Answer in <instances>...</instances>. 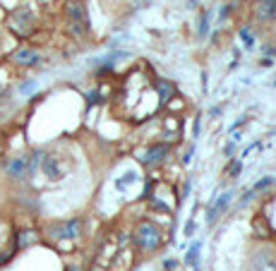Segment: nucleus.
<instances>
[{
	"mask_svg": "<svg viewBox=\"0 0 276 271\" xmlns=\"http://www.w3.org/2000/svg\"><path fill=\"white\" fill-rule=\"evenodd\" d=\"M159 94H161V101H171V96L176 94V89H173L171 82H161L159 84Z\"/></svg>",
	"mask_w": 276,
	"mask_h": 271,
	"instance_id": "obj_11",
	"label": "nucleus"
},
{
	"mask_svg": "<svg viewBox=\"0 0 276 271\" xmlns=\"http://www.w3.org/2000/svg\"><path fill=\"white\" fill-rule=\"evenodd\" d=\"M228 12H231V8H221V12H219L221 20H223V17H228Z\"/></svg>",
	"mask_w": 276,
	"mask_h": 271,
	"instance_id": "obj_20",
	"label": "nucleus"
},
{
	"mask_svg": "<svg viewBox=\"0 0 276 271\" xmlns=\"http://www.w3.org/2000/svg\"><path fill=\"white\" fill-rule=\"evenodd\" d=\"M166 156H168V147H166V144H156V147H152V149L147 152L144 163H147V166H154V163L164 161Z\"/></svg>",
	"mask_w": 276,
	"mask_h": 271,
	"instance_id": "obj_8",
	"label": "nucleus"
},
{
	"mask_svg": "<svg viewBox=\"0 0 276 271\" xmlns=\"http://www.w3.org/2000/svg\"><path fill=\"white\" fill-rule=\"evenodd\" d=\"M240 168H243V163H233V166H231V175H238V173H240Z\"/></svg>",
	"mask_w": 276,
	"mask_h": 271,
	"instance_id": "obj_18",
	"label": "nucleus"
},
{
	"mask_svg": "<svg viewBox=\"0 0 276 271\" xmlns=\"http://www.w3.org/2000/svg\"><path fill=\"white\" fill-rule=\"evenodd\" d=\"M257 15H259V20H264V22L274 20L276 17V0H262L259 8H257Z\"/></svg>",
	"mask_w": 276,
	"mask_h": 271,
	"instance_id": "obj_10",
	"label": "nucleus"
},
{
	"mask_svg": "<svg viewBox=\"0 0 276 271\" xmlns=\"http://www.w3.org/2000/svg\"><path fill=\"white\" fill-rule=\"evenodd\" d=\"M8 173L12 178H27V175H32V159L29 156H15L10 163H8Z\"/></svg>",
	"mask_w": 276,
	"mask_h": 271,
	"instance_id": "obj_5",
	"label": "nucleus"
},
{
	"mask_svg": "<svg viewBox=\"0 0 276 271\" xmlns=\"http://www.w3.org/2000/svg\"><path fill=\"white\" fill-rule=\"evenodd\" d=\"M197 257H199V242H195V245L190 247V252H188V261H190V264H195Z\"/></svg>",
	"mask_w": 276,
	"mask_h": 271,
	"instance_id": "obj_16",
	"label": "nucleus"
},
{
	"mask_svg": "<svg viewBox=\"0 0 276 271\" xmlns=\"http://www.w3.org/2000/svg\"><path fill=\"white\" fill-rule=\"evenodd\" d=\"M231 199H233V195H231V192H223V195H221L219 199L214 202V206H211V209H209V216H207V221H209V223H214V221H216V218H219L221 214H223V211L228 209V204H231Z\"/></svg>",
	"mask_w": 276,
	"mask_h": 271,
	"instance_id": "obj_6",
	"label": "nucleus"
},
{
	"mask_svg": "<svg viewBox=\"0 0 276 271\" xmlns=\"http://www.w3.org/2000/svg\"><path fill=\"white\" fill-rule=\"evenodd\" d=\"M274 185V178H262L259 183L252 187V192H262V190H266V187H271Z\"/></svg>",
	"mask_w": 276,
	"mask_h": 271,
	"instance_id": "obj_13",
	"label": "nucleus"
},
{
	"mask_svg": "<svg viewBox=\"0 0 276 271\" xmlns=\"http://www.w3.org/2000/svg\"><path fill=\"white\" fill-rule=\"evenodd\" d=\"M240 39H243L245 48H252L254 46V39H252V34H250V29H243V32H240Z\"/></svg>",
	"mask_w": 276,
	"mask_h": 271,
	"instance_id": "obj_14",
	"label": "nucleus"
},
{
	"mask_svg": "<svg viewBox=\"0 0 276 271\" xmlns=\"http://www.w3.org/2000/svg\"><path fill=\"white\" fill-rule=\"evenodd\" d=\"M39 168L44 171V175L48 180H60L63 178V166L58 161V156H53V154H41Z\"/></svg>",
	"mask_w": 276,
	"mask_h": 271,
	"instance_id": "obj_3",
	"label": "nucleus"
},
{
	"mask_svg": "<svg viewBox=\"0 0 276 271\" xmlns=\"http://www.w3.org/2000/svg\"><path fill=\"white\" fill-rule=\"evenodd\" d=\"M137 242H140V247L144 252H154L161 245V230L154 223H142L137 228Z\"/></svg>",
	"mask_w": 276,
	"mask_h": 271,
	"instance_id": "obj_2",
	"label": "nucleus"
},
{
	"mask_svg": "<svg viewBox=\"0 0 276 271\" xmlns=\"http://www.w3.org/2000/svg\"><path fill=\"white\" fill-rule=\"evenodd\" d=\"M15 63L17 65H36L39 63V53H34L32 48H22L15 53Z\"/></svg>",
	"mask_w": 276,
	"mask_h": 271,
	"instance_id": "obj_9",
	"label": "nucleus"
},
{
	"mask_svg": "<svg viewBox=\"0 0 276 271\" xmlns=\"http://www.w3.org/2000/svg\"><path fill=\"white\" fill-rule=\"evenodd\" d=\"M36 89V84L34 82H29V84H22V94H29V91H34Z\"/></svg>",
	"mask_w": 276,
	"mask_h": 271,
	"instance_id": "obj_17",
	"label": "nucleus"
},
{
	"mask_svg": "<svg viewBox=\"0 0 276 271\" xmlns=\"http://www.w3.org/2000/svg\"><path fill=\"white\" fill-rule=\"evenodd\" d=\"M250 271H276V257L269 249H259L250 261Z\"/></svg>",
	"mask_w": 276,
	"mask_h": 271,
	"instance_id": "obj_4",
	"label": "nucleus"
},
{
	"mask_svg": "<svg viewBox=\"0 0 276 271\" xmlns=\"http://www.w3.org/2000/svg\"><path fill=\"white\" fill-rule=\"evenodd\" d=\"M134 180H137V178H134V173H127L125 178H120L115 185H118V190H125V185H132Z\"/></svg>",
	"mask_w": 276,
	"mask_h": 271,
	"instance_id": "obj_15",
	"label": "nucleus"
},
{
	"mask_svg": "<svg viewBox=\"0 0 276 271\" xmlns=\"http://www.w3.org/2000/svg\"><path fill=\"white\" fill-rule=\"evenodd\" d=\"M79 230H82V221L79 218H72V221H67L63 223L60 228H55V238H77Z\"/></svg>",
	"mask_w": 276,
	"mask_h": 271,
	"instance_id": "obj_7",
	"label": "nucleus"
},
{
	"mask_svg": "<svg viewBox=\"0 0 276 271\" xmlns=\"http://www.w3.org/2000/svg\"><path fill=\"white\" fill-rule=\"evenodd\" d=\"M207 34H209V17H207V12H204L202 20H199V39H207Z\"/></svg>",
	"mask_w": 276,
	"mask_h": 271,
	"instance_id": "obj_12",
	"label": "nucleus"
},
{
	"mask_svg": "<svg viewBox=\"0 0 276 271\" xmlns=\"http://www.w3.org/2000/svg\"><path fill=\"white\" fill-rule=\"evenodd\" d=\"M67 15H70V27H72V32L82 36V34L89 29V17H87V10H84V5L79 3V0H70L67 3Z\"/></svg>",
	"mask_w": 276,
	"mask_h": 271,
	"instance_id": "obj_1",
	"label": "nucleus"
},
{
	"mask_svg": "<svg viewBox=\"0 0 276 271\" xmlns=\"http://www.w3.org/2000/svg\"><path fill=\"white\" fill-rule=\"evenodd\" d=\"M164 266H166V269H176V266H178V261H176V259H168V261L164 264Z\"/></svg>",
	"mask_w": 276,
	"mask_h": 271,
	"instance_id": "obj_19",
	"label": "nucleus"
},
{
	"mask_svg": "<svg viewBox=\"0 0 276 271\" xmlns=\"http://www.w3.org/2000/svg\"><path fill=\"white\" fill-rule=\"evenodd\" d=\"M70 271H75V269H70Z\"/></svg>",
	"mask_w": 276,
	"mask_h": 271,
	"instance_id": "obj_21",
	"label": "nucleus"
}]
</instances>
